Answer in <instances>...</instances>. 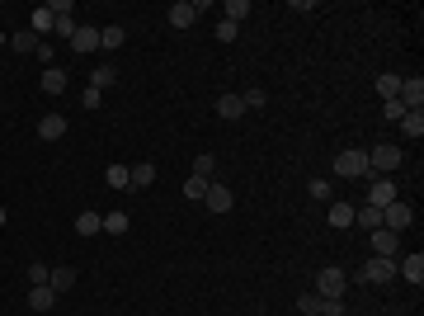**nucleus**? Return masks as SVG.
I'll list each match as a JSON object with an SVG mask.
<instances>
[{
    "label": "nucleus",
    "instance_id": "nucleus-28",
    "mask_svg": "<svg viewBox=\"0 0 424 316\" xmlns=\"http://www.w3.org/2000/svg\"><path fill=\"white\" fill-rule=\"evenodd\" d=\"M188 175H198V179H217V156H212V151H203V156L193 160V170Z\"/></svg>",
    "mask_w": 424,
    "mask_h": 316
},
{
    "label": "nucleus",
    "instance_id": "nucleus-18",
    "mask_svg": "<svg viewBox=\"0 0 424 316\" xmlns=\"http://www.w3.org/2000/svg\"><path fill=\"white\" fill-rule=\"evenodd\" d=\"M401 80L406 76H396V71H382V76H377V95H382V104L401 95Z\"/></svg>",
    "mask_w": 424,
    "mask_h": 316
},
{
    "label": "nucleus",
    "instance_id": "nucleus-14",
    "mask_svg": "<svg viewBox=\"0 0 424 316\" xmlns=\"http://www.w3.org/2000/svg\"><path fill=\"white\" fill-rule=\"evenodd\" d=\"M156 184V165H127V189H151Z\"/></svg>",
    "mask_w": 424,
    "mask_h": 316
},
{
    "label": "nucleus",
    "instance_id": "nucleus-30",
    "mask_svg": "<svg viewBox=\"0 0 424 316\" xmlns=\"http://www.w3.org/2000/svg\"><path fill=\"white\" fill-rule=\"evenodd\" d=\"M10 48H15V52H29V57H33V52H38V38L24 29V33H15V38H10Z\"/></svg>",
    "mask_w": 424,
    "mask_h": 316
},
{
    "label": "nucleus",
    "instance_id": "nucleus-37",
    "mask_svg": "<svg viewBox=\"0 0 424 316\" xmlns=\"http://www.w3.org/2000/svg\"><path fill=\"white\" fill-rule=\"evenodd\" d=\"M330 194H335V189H330V179H311V198H321V203H330Z\"/></svg>",
    "mask_w": 424,
    "mask_h": 316
},
{
    "label": "nucleus",
    "instance_id": "nucleus-23",
    "mask_svg": "<svg viewBox=\"0 0 424 316\" xmlns=\"http://www.w3.org/2000/svg\"><path fill=\"white\" fill-rule=\"evenodd\" d=\"M221 19H226V24H240V19H250V0H226V5H221Z\"/></svg>",
    "mask_w": 424,
    "mask_h": 316
},
{
    "label": "nucleus",
    "instance_id": "nucleus-12",
    "mask_svg": "<svg viewBox=\"0 0 424 316\" xmlns=\"http://www.w3.org/2000/svg\"><path fill=\"white\" fill-rule=\"evenodd\" d=\"M62 132H66V118H62V113H43V118H38V137H43V142H57Z\"/></svg>",
    "mask_w": 424,
    "mask_h": 316
},
{
    "label": "nucleus",
    "instance_id": "nucleus-6",
    "mask_svg": "<svg viewBox=\"0 0 424 316\" xmlns=\"http://www.w3.org/2000/svg\"><path fill=\"white\" fill-rule=\"evenodd\" d=\"M401 104H406V113H424V80L420 76H410V80H401Z\"/></svg>",
    "mask_w": 424,
    "mask_h": 316
},
{
    "label": "nucleus",
    "instance_id": "nucleus-4",
    "mask_svg": "<svg viewBox=\"0 0 424 316\" xmlns=\"http://www.w3.org/2000/svg\"><path fill=\"white\" fill-rule=\"evenodd\" d=\"M359 279H363V284H392V279H396V260H382V255H373V260L363 265Z\"/></svg>",
    "mask_w": 424,
    "mask_h": 316
},
{
    "label": "nucleus",
    "instance_id": "nucleus-17",
    "mask_svg": "<svg viewBox=\"0 0 424 316\" xmlns=\"http://www.w3.org/2000/svg\"><path fill=\"white\" fill-rule=\"evenodd\" d=\"M29 33L38 38V43H43V33H52V10H47V5H38V10L29 15Z\"/></svg>",
    "mask_w": 424,
    "mask_h": 316
},
{
    "label": "nucleus",
    "instance_id": "nucleus-27",
    "mask_svg": "<svg viewBox=\"0 0 424 316\" xmlns=\"http://www.w3.org/2000/svg\"><path fill=\"white\" fill-rule=\"evenodd\" d=\"M127 227H132V217H127V213H123V208H113V213H109V217H104V232H109V236H123V232H127Z\"/></svg>",
    "mask_w": 424,
    "mask_h": 316
},
{
    "label": "nucleus",
    "instance_id": "nucleus-35",
    "mask_svg": "<svg viewBox=\"0 0 424 316\" xmlns=\"http://www.w3.org/2000/svg\"><path fill=\"white\" fill-rule=\"evenodd\" d=\"M47 279H52V269H47V265H38V260H33V265H29V284L38 288V284H47Z\"/></svg>",
    "mask_w": 424,
    "mask_h": 316
},
{
    "label": "nucleus",
    "instance_id": "nucleus-26",
    "mask_svg": "<svg viewBox=\"0 0 424 316\" xmlns=\"http://www.w3.org/2000/svg\"><path fill=\"white\" fill-rule=\"evenodd\" d=\"M76 232H80V236H94V232H104V217L85 208V213H80V217H76Z\"/></svg>",
    "mask_w": 424,
    "mask_h": 316
},
{
    "label": "nucleus",
    "instance_id": "nucleus-29",
    "mask_svg": "<svg viewBox=\"0 0 424 316\" xmlns=\"http://www.w3.org/2000/svg\"><path fill=\"white\" fill-rule=\"evenodd\" d=\"M401 132L420 142V137H424V113H406V118H401Z\"/></svg>",
    "mask_w": 424,
    "mask_h": 316
},
{
    "label": "nucleus",
    "instance_id": "nucleus-1",
    "mask_svg": "<svg viewBox=\"0 0 424 316\" xmlns=\"http://www.w3.org/2000/svg\"><path fill=\"white\" fill-rule=\"evenodd\" d=\"M335 175H340V179H363V175H368V151H359V146L340 151V156H335Z\"/></svg>",
    "mask_w": 424,
    "mask_h": 316
},
{
    "label": "nucleus",
    "instance_id": "nucleus-8",
    "mask_svg": "<svg viewBox=\"0 0 424 316\" xmlns=\"http://www.w3.org/2000/svg\"><path fill=\"white\" fill-rule=\"evenodd\" d=\"M373 255L396 260V255H401V236H396V232H387V227H377V232H373Z\"/></svg>",
    "mask_w": 424,
    "mask_h": 316
},
{
    "label": "nucleus",
    "instance_id": "nucleus-3",
    "mask_svg": "<svg viewBox=\"0 0 424 316\" xmlns=\"http://www.w3.org/2000/svg\"><path fill=\"white\" fill-rule=\"evenodd\" d=\"M345 288H349V279L335 265L316 274V298H340V302H345Z\"/></svg>",
    "mask_w": 424,
    "mask_h": 316
},
{
    "label": "nucleus",
    "instance_id": "nucleus-38",
    "mask_svg": "<svg viewBox=\"0 0 424 316\" xmlns=\"http://www.w3.org/2000/svg\"><path fill=\"white\" fill-rule=\"evenodd\" d=\"M236 33H240V24H226V19L217 24V38H221V43H236Z\"/></svg>",
    "mask_w": 424,
    "mask_h": 316
},
{
    "label": "nucleus",
    "instance_id": "nucleus-41",
    "mask_svg": "<svg viewBox=\"0 0 424 316\" xmlns=\"http://www.w3.org/2000/svg\"><path fill=\"white\" fill-rule=\"evenodd\" d=\"M33 57H38V62H43V71H47V66H52V57H57V52L47 48V43H38V52H33Z\"/></svg>",
    "mask_w": 424,
    "mask_h": 316
},
{
    "label": "nucleus",
    "instance_id": "nucleus-5",
    "mask_svg": "<svg viewBox=\"0 0 424 316\" xmlns=\"http://www.w3.org/2000/svg\"><path fill=\"white\" fill-rule=\"evenodd\" d=\"M410 222H415V213H410V203H387V208H382V227H387V232H396V236L406 232Z\"/></svg>",
    "mask_w": 424,
    "mask_h": 316
},
{
    "label": "nucleus",
    "instance_id": "nucleus-16",
    "mask_svg": "<svg viewBox=\"0 0 424 316\" xmlns=\"http://www.w3.org/2000/svg\"><path fill=\"white\" fill-rule=\"evenodd\" d=\"M29 307H33V312H52V307H57V293H52L47 284L29 288Z\"/></svg>",
    "mask_w": 424,
    "mask_h": 316
},
{
    "label": "nucleus",
    "instance_id": "nucleus-43",
    "mask_svg": "<svg viewBox=\"0 0 424 316\" xmlns=\"http://www.w3.org/2000/svg\"><path fill=\"white\" fill-rule=\"evenodd\" d=\"M5 43H10V38H5V33H0V48H5Z\"/></svg>",
    "mask_w": 424,
    "mask_h": 316
},
{
    "label": "nucleus",
    "instance_id": "nucleus-31",
    "mask_svg": "<svg viewBox=\"0 0 424 316\" xmlns=\"http://www.w3.org/2000/svg\"><path fill=\"white\" fill-rule=\"evenodd\" d=\"M104 179H109V189H127V165H109Z\"/></svg>",
    "mask_w": 424,
    "mask_h": 316
},
{
    "label": "nucleus",
    "instance_id": "nucleus-9",
    "mask_svg": "<svg viewBox=\"0 0 424 316\" xmlns=\"http://www.w3.org/2000/svg\"><path fill=\"white\" fill-rule=\"evenodd\" d=\"M71 52H99V29H94V24H76V33H71Z\"/></svg>",
    "mask_w": 424,
    "mask_h": 316
},
{
    "label": "nucleus",
    "instance_id": "nucleus-32",
    "mask_svg": "<svg viewBox=\"0 0 424 316\" xmlns=\"http://www.w3.org/2000/svg\"><path fill=\"white\" fill-rule=\"evenodd\" d=\"M297 312L302 316H321V298H316V293H302V298H297Z\"/></svg>",
    "mask_w": 424,
    "mask_h": 316
},
{
    "label": "nucleus",
    "instance_id": "nucleus-33",
    "mask_svg": "<svg viewBox=\"0 0 424 316\" xmlns=\"http://www.w3.org/2000/svg\"><path fill=\"white\" fill-rule=\"evenodd\" d=\"M52 33H57V38H71V33H76V15H62V19H52Z\"/></svg>",
    "mask_w": 424,
    "mask_h": 316
},
{
    "label": "nucleus",
    "instance_id": "nucleus-11",
    "mask_svg": "<svg viewBox=\"0 0 424 316\" xmlns=\"http://www.w3.org/2000/svg\"><path fill=\"white\" fill-rule=\"evenodd\" d=\"M396 274H401V279H410V284L420 288V284H424V255H420V251H415V255H406V260L396 265Z\"/></svg>",
    "mask_w": 424,
    "mask_h": 316
},
{
    "label": "nucleus",
    "instance_id": "nucleus-15",
    "mask_svg": "<svg viewBox=\"0 0 424 316\" xmlns=\"http://www.w3.org/2000/svg\"><path fill=\"white\" fill-rule=\"evenodd\" d=\"M38 90H43V95H62V90H66V71H62V66H47L43 80H38Z\"/></svg>",
    "mask_w": 424,
    "mask_h": 316
},
{
    "label": "nucleus",
    "instance_id": "nucleus-19",
    "mask_svg": "<svg viewBox=\"0 0 424 316\" xmlns=\"http://www.w3.org/2000/svg\"><path fill=\"white\" fill-rule=\"evenodd\" d=\"M193 19H198V10H193L188 0H174V5H170V24H174V29H188Z\"/></svg>",
    "mask_w": 424,
    "mask_h": 316
},
{
    "label": "nucleus",
    "instance_id": "nucleus-7",
    "mask_svg": "<svg viewBox=\"0 0 424 316\" xmlns=\"http://www.w3.org/2000/svg\"><path fill=\"white\" fill-rule=\"evenodd\" d=\"M368 203H373V208L396 203V179H392V175H377V179H373V189H368Z\"/></svg>",
    "mask_w": 424,
    "mask_h": 316
},
{
    "label": "nucleus",
    "instance_id": "nucleus-25",
    "mask_svg": "<svg viewBox=\"0 0 424 316\" xmlns=\"http://www.w3.org/2000/svg\"><path fill=\"white\" fill-rule=\"evenodd\" d=\"M113 80H118V71H113V66L104 62V66H94V76H90V90H99V95H104V90H109Z\"/></svg>",
    "mask_w": 424,
    "mask_h": 316
},
{
    "label": "nucleus",
    "instance_id": "nucleus-20",
    "mask_svg": "<svg viewBox=\"0 0 424 316\" xmlns=\"http://www.w3.org/2000/svg\"><path fill=\"white\" fill-rule=\"evenodd\" d=\"M330 227H335V232H345V227H354V203H330Z\"/></svg>",
    "mask_w": 424,
    "mask_h": 316
},
{
    "label": "nucleus",
    "instance_id": "nucleus-21",
    "mask_svg": "<svg viewBox=\"0 0 424 316\" xmlns=\"http://www.w3.org/2000/svg\"><path fill=\"white\" fill-rule=\"evenodd\" d=\"M217 113L231 123V118H240V113H245V104H240V95H236V90H226V95L217 99Z\"/></svg>",
    "mask_w": 424,
    "mask_h": 316
},
{
    "label": "nucleus",
    "instance_id": "nucleus-2",
    "mask_svg": "<svg viewBox=\"0 0 424 316\" xmlns=\"http://www.w3.org/2000/svg\"><path fill=\"white\" fill-rule=\"evenodd\" d=\"M396 165H401V146H396V142H377L373 151H368V170H377V175H392Z\"/></svg>",
    "mask_w": 424,
    "mask_h": 316
},
{
    "label": "nucleus",
    "instance_id": "nucleus-40",
    "mask_svg": "<svg viewBox=\"0 0 424 316\" xmlns=\"http://www.w3.org/2000/svg\"><path fill=\"white\" fill-rule=\"evenodd\" d=\"M80 104H85V109H99V104H104V95H99V90H85V95H80Z\"/></svg>",
    "mask_w": 424,
    "mask_h": 316
},
{
    "label": "nucleus",
    "instance_id": "nucleus-39",
    "mask_svg": "<svg viewBox=\"0 0 424 316\" xmlns=\"http://www.w3.org/2000/svg\"><path fill=\"white\" fill-rule=\"evenodd\" d=\"M387 118L401 123V118H406V104H401V99H387Z\"/></svg>",
    "mask_w": 424,
    "mask_h": 316
},
{
    "label": "nucleus",
    "instance_id": "nucleus-24",
    "mask_svg": "<svg viewBox=\"0 0 424 316\" xmlns=\"http://www.w3.org/2000/svg\"><path fill=\"white\" fill-rule=\"evenodd\" d=\"M207 184H212V179H198V175H188V179H184V198H188V203H203V198H207Z\"/></svg>",
    "mask_w": 424,
    "mask_h": 316
},
{
    "label": "nucleus",
    "instance_id": "nucleus-42",
    "mask_svg": "<svg viewBox=\"0 0 424 316\" xmlns=\"http://www.w3.org/2000/svg\"><path fill=\"white\" fill-rule=\"evenodd\" d=\"M5 217H10V213H5V208H0V227H5Z\"/></svg>",
    "mask_w": 424,
    "mask_h": 316
},
{
    "label": "nucleus",
    "instance_id": "nucleus-22",
    "mask_svg": "<svg viewBox=\"0 0 424 316\" xmlns=\"http://www.w3.org/2000/svg\"><path fill=\"white\" fill-rule=\"evenodd\" d=\"M127 43V29H118V24H109V29H99V48L113 52V48H123Z\"/></svg>",
    "mask_w": 424,
    "mask_h": 316
},
{
    "label": "nucleus",
    "instance_id": "nucleus-13",
    "mask_svg": "<svg viewBox=\"0 0 424 316\" xmlns=\"http://www.w3.org/2000/svg\"><path fill=\"white\" fill-rule=\"evenodd\" d=\"M47 288H52L57 298H62V293H71V288H76V269H71V265H57V269H52V279H47Z\"/></svg>",
    "mask_w": 424,
    "mask_h": 316
},
{
    "label": "nucleus",
    "instance_id": "nucleus-36",
    "mask_svg": "<svg viewBox=\"0 0 424 316\" xmlns=\"http://www.w3.org/2000/svg\"><path fill=\"white\" fill-rule=\"evenodd\" d=\"M321 316H345V302L340 298H321Z\"/></svg>",
    "mask_w": 424,
    "mask_h": 316
},
{
    "label": "nucleus",
    "instance_id": "nucleus-10",
    "mask_svg": "<svg viewBox=\"0 0 424 316\" xmlns=\"http://www.w3.org/2000/svg\"><path fill=\"white\" fill-rule=\"evenodd\" d=\"M203 203L212 208V213H231L236 198H231V189H226V184H217V179H212V184H207V198H203Z\"/></svg>",
    "mask_w": 424,
    "mask_h": 316
},
{
    "label": "nucleus",
    "instance_id": "nucleus-34",
    "mask_svg": "<svg viewBox=\"0 0 424 316\" xmlns=\"http://www.w3.org/2000/svg\"><path fill=\"white\" fill-rule=\"evenodd\" d=\"M240 104H245V109H264L269 95H264V90H245V95H240Z\"/></svg>",
    "mask_w": 424,
    "mask_h": 316
}]
</instances>
